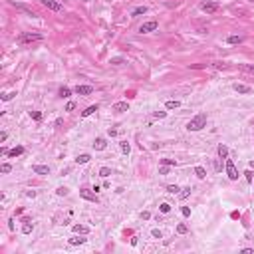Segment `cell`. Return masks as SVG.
<instances>
[{
  "mask_svg": "<svg viewBox=\"0 0 254 254\" xmlns=\"http://www.w3.org/2000/svg\"><path fill=\"white\" fill-rule=\"evenodd\" d=\"M205 125H206V113H199L187 123V129L189 131H201Z\"/></svg>",
  "mask_w": 254,
  "mask_h": 254,
  "instance_id": "1",
  "label": "cell"
},
{
  "mask_svg": "<svg viewBox=\"0 0 254 254\" xmlns=\"http://www.w3.org/2000/svg\"><path fill=\"white\" fill-rule=\"evenodd\" d=\"M40 40H44V34H40V32H22L18 36V42L22 44V46L32 44V42H40Z\"/></svg>",
  "mask_w": 254,
  "mask_h": 254,
  "instance_id": "2",
  "label": "cell"
},
{
  "mask_svg": "<svg viewBox=\"0 0 254 254\" xmlns=\"http://www.w3.org/2000/svg\"><path fill=\"white\" fill-rule=\"evenodd\" d=\"M42 2V6H46L48 10H52V12H62L64 6L58 2V0H40Z\"/></svg>",
  "mask_w": 254,
  "mask_h": 254,
  "instance_id": "3",
  "label": "cell"
},
{
  "mask_svg": "<svg viewBox=\"0 0 254 254\" xmlns=\"http://www.w3.org/2000/svg\"><path fill=\"white\" fill-rule=\"evenodd\" d=\"M226 175H228L230 181H236V179H238V171H236L234 163H232L230 159H226Z\"/></svg>",
  "mask_w": 254,
  "mask_h": 254,
  "instance_id": "4",
  "label": "cell"
},
{
  "mask_svg": "<svg viewBox=\"0 0 254 254\" xmlns=\"http://www.w3.org/2000/svg\"><path fill=\"white\" fill-rule=\"evenodd\" d=\"M159 28V22L157 20H151V22H145V24L139 26V32L141 34H147V32H153V30Z\"/></svg>",
  "mask_w": 254,
  "mask_h": 254,
  "instance_id": "5",
  "label": "cell"
},
{
  "mask_svg": "<svg viewBox=\"0 0 254 254\" xmlns=\"http://www.w3.org/2000/svg\"><path fill=\"white\" fill-rule=\"evenodd\" d=\"M201 10H202V12H206V14H215L216 10H218V2H202Z\"/></svg>",
  "mask_w": 254,
  "mask_h": 254,
  "instance_id": "6",
  "label": "cell"
},
{
  "mask_svg": "<svg viewBox=\"0 0 254 254\" xmlns=\"http://www.w3.org/2000/svg\"><path fill=\"white\" fill-rule=\"evenodd\" d=\"M80 195H82L83 199H87V201H93V202H97V195H96V193H91L89 189H80Z\"/></svg>",
  "mask_w": 254,
  "mask_h": 254,
  "instance_id": "7",
  "label": "cell"
},
{
  "mask_svg": "<svg viewBox=\"0 0 254 254\" xmlns=\"http://www.w3.org/2000/svg\"><path fill=\"white\" fill-rule=\"evenodd\" d=\"M111 109L117 111V113H121V111H129V103H127V101H117V103H113Z\"/></svg>",
  "mask_w": 254,
  "mask_h": 254,
  "instance_id": "8",
  "label": "cell"
},
{
  "mask_svg": "<svg viewBox=\"0 0 254 254\" xmlns=\"http://www.w3.org/2000/svg\"><path fill=\"white\" fill-rule=\"evenodd\" d=\"M32 171L36 173V175H50V167H48V165H34Z\"/></svg>",
  "mask_w": 254,
  "mask_h": 254,
  "instance_id": "9",
  "label": "cell"
},
{
  "mask_svg": "<svg viewBox=\"0 0 254 254\" xmlns=\"http://www.w3.org/2000/svg\"><path fill=\"white\" fill-rule=\"evenodd\" d=\"M91 91H93L91 86H76V93H77V96H89Z\"/></svg>",
  "mask_w": 254,
  "mask_h": 254,
  "instance_id": "10",
  "label": "cell"
},
{
  "mask_svg": "<svg viewBox=\"0 0 254 254\" xmlns=\"http://www.w3.org/2000/svg\"><path fill=\"white\" fill-rule=\"evenodd\" d=\"M232 87H234V91H236V93H244V96H248L250 91H252L248 86H244V83H234Z\"/></svg>",
  "mask_w": 254,
  "mask_h": 254,
  "instance_id": "11",
  "label": "cell"
},
{
  "mask_svg": "<svg viewBox=\"0 0 254 254\" xmlns=\"http://www.w3.org/2000/svg\"><path fill=\"white\" fill-rule=\"evenodd\" d=\"M105 147H107V141L103 139V137H97L96 143H93V149H96V151H103Z\"/></svg>",
  "mask_w": 254,
  "mask_h": 254,
  "instance_id": "12",
  "label": "cell"
},
{
  "mask_svg": "<svg viewBox=\"0 0 254 254\" xmlns=\"http://www.w3.org/2000/svg\"><path fill=\"white\" fill-rule=\"evenodd\" d=\"M145 12H147V6H137V8L131 10V18H137V16L145 14Z\"/></svg>",
  "mask_w": 254,
  "mask_h": 254,
  "instance_id": "13",
  "label": "cell"
},
{
  "mask_svg": "<svg viewBox=\"0 0 254 254\" xmlns=\"http://www.w3.org/2000/svg\"><path fill=\"white\" fill-rule=\"evenodd\" d=\"M22 153H24V147L18 145V147H14V149H10V151H8V157H20Z\"/></svg>",
  "mask_w": 254,
  "mask_h": 254,
  "instance_id": "14",
  "label": "cell"
},
{
  "mask_svg": "<svg viewBox=\"0 0 254 254\" xmlns=\"http://www.w3.org/2000/svg\"><path fill=\"white\" fill-rule=\"evenodd\" d=\"M74 232H76V234H87V232H89V228H87V226H83V224H74Z\"/></svg>",
  "mask_w": 254,
  "mask_h": 254,
  "instance_id": "15",
  "label": "cell"
},
{
  "mask_svg": "<svg viewBox=\"0 0 254 254\" xmlns=\"http://www.w3.org/2000/svg\"><path fill=\"white\" fill-rule=\"evenodd\" d=\"M216 151H218V157H221V159H226V157H228V147H226V145H218V149H216Z\"/></svg>",
  "mask_w": 254,
  "mask_h": 254,
  "instance_id": "16",
  "label": "cell"
},
{
  "mask_svg": "<svg viewBox=\"0 0 254 254\" xmlns=\"http://www.w3.org/2000/svg\"><path fill=\"white\" fill-rule=\"evenodd\" d=\"M89 155H87V153H82V155H77V159H76V163L77 165H86L87 163V161H89Z\"/></svg>",
  "mask_w": 254,
  "mask_h": 254,
  "instance_id": "17",
  "label": "cell"
},
{
  "mask_svg": "<svg viewBox=\"0 0 254 254\" xmlns=\"http://www.w3.org/2000/svg\"><path fill=\"white\" fill-rule=\"evenodd\" d=\"M97 109H99L97 105H89L87 109H83V111H82V117H89V115H91V113H96Z\"/></svg>",
  "mask_w": 254,
  "mask_h": 254,
  "instance_id": "18",
  "label": "cell"
},
{
  "mask_svg": "<svg viewBox=\"0 0 254 254\" xmlns=\"http://www.w3.org/2000/svg\"><path fill=\"white\" fill-rule=\"evenodd\" d=\"M242 36H234V34H232V36H228V38H226V42L228 44H242Z\"/></svg>",
  "mask_w": 254,
  "mask_h": 254,
  "instance_id": "19",
  "label": "cell"
},
{
  "mask_svg": "<svg viewBox=\"0 0 254 254\" xmlns=\"http://www.w3.org/2000/svg\"><path fill=\"white\" fill-rule=\"evenodd\" d=\"M58 96L62 97V99H64V97H70V96H72V89H70V87H60Z\"/></svg>",
  "mask_w": 254,
  "mask_h": 254,
  "instance_id": "20",
  "label": "cell"
},
{
  "mask_svg": "<svg viewBox=\"0 0 254 254\" xmlns=\"http://www.w3.org/2000/svg\"><path fill=\"white\" fill-rule=\"evenodd\" d=\"M179 105H181V103H179L177 99H169L167 103H165V107H167V109H177Z\"/></svg>",
  "mask_w": 254,
  "mask_h": 254,
  "instance_id": "21",
  "label": "cell"
},
{
  "mask_svg": "<svg viewBox=\"0 0 254 254\" xmlns=\"http://www.w3.org/2000/svg\"><path fill=\"white\" fill-rule=\"evenodd\" d=\"M119 145H121V151H123L125 155H129V153H131V145L127 143V141H121Z\"/></svg>",
  "mask_w": 254,
  "mask_h": 254,
  "instance_id": "22",
  "label": "cell"
},
{
  "mask_svg": "<svg viewBox=\"0 0 254 254\" xmlns=\"http://www.w3.org/2000/svg\"><path fill=\"white\" fill-rule=\"evenodd\" d=\"M240 70L242 72H248V74H254V66H250V64H240Z\"/></svg>",
  "mask_w": 254,
  "mask_h": 254,
  "instance_id": "23",
  "label": "cell"
},
{
  "mask_svg": "<svg viewBox=\"0 0 254 254\" xmlns=\"http://www.w3.org/2000/svg\"><path fill=\"white\" fill-rule=\"evenodd\" d=\"M109 175H111V169H109V167H101V169H99V177L107 179Z\"/></svg>",
  "mask_w": 254,
  "mask_h": 254,
  "instance_id": "24",
  "label": "cell"
},
{
  "mask_svg": "<svg viewBox=\"0 0 254 254\" xmlns=\"http://www.w3.org/2000/svg\"><path fill=\"white\" fill-rule=\"evenodd\" d=\"M167 193H171V195H179V193H181V189H179V185H169V187H167Z\"/></svg>",
  "mask_w": 254,
  "mask_h": 254,
  "instance_id": "25",
  "label": "cell"
},
{
  "mask_svg": "<svg viewBox=\"0 0 254 254\" xmlns=\"http://www.w3.org/2000/svg\"><path fill=\"white\" fill-rule=\"evenodd\" d=\"M195 175H197L199 179H205V177H206V171H205L202 167H195Z\"/></svg>",
  "mask_w": 254,
  "mask_h": 254,
  "instance_id": "26",
  "label": "cell"
},
{
  "mask_svg": "<svg viewBox=\"0 0 254 254\" xmlns=\"http://www.w3.org/2000/svg\"><path fill=\"white\" fill-rule=\"evenodd\" d=\"M189 195H191V187H185V189H181V193H179V199H187Z\"/></svg>",
  "mask_w": 254,
  "mask_h": 254,
  "instance_id": "27",
  "label": "cell"
},
{
  "mask_svg": "<svg viewBox=\"0 0 254 254\" xmlns=\"http://www.w3.org/2000/svg\"><path fill=\"white\" fill-rule=\"evenodd\" d=\"M67 242H70L72 246H77V244H83V242H86V238H70Z\"/></svg>",
  "mask_w": 254,
  "mask_h": 254,
  "instance_id": "28",
  "label": "cell"
},
{
  "mask_svg": "<svg viewBox=\"0 0 254 254\" xmlns=\"http://www.w3.org/2000/svg\"><path fill=\"white\" fill-rule=\"evenodd\" d=\"M22 232H24V234H30V232H32V224H30V221L24 222V226H22Z\"/></svg>",
  "mask_w": 254,
  "mask_h": 254,
  "instance_id": "29",
  "label": "cell"
},
{
  "mask_svg": "<svg viewBox=\"0 0 254 254\" xmlns=\"http://www.w3.org/2000/svg\"><path fill=\"white\" fill-rule=\"evenodd\" d=\"M14 96H16V91H6V93H2V101H8V99H12Z\"/></svg>",
  "mask_w": 254,
  "mask_h": 254,
  "instance_id": "30",
  "label": "cell"
},
{
  "mask_svg": "<svg viewBox=\"0 0 254 254\" xmlns=\"http://www.w3.org/2000/svg\"><path fill=\"white\" fill-rule=\"evenodd\" d=\"M30 117H32L34 121H40L42 119V113H40V111H30Z\"/></svg>",
  "mask_w": 254,
  "mask_h": 254,
  "instance_id": "31",
  "label": "cell"
},
{
  "mask_svg": "<svg viewBox=\"0 0 254 254\" xmlns=\"http://www.w3.org/2000/svg\"><path fill=\"white\" fill-rule=\"evenodd\" d=\"M111 64L113 66H121V64H125V60L123 58H111Z\"/></svg>",
  "mask_w": 254,
  "mask_h": 254,
  "instance_id": "32",
  "label": "cell"
},
{
  "mask_svg": "<svg viewBox=\"0 0 254 254\" xmlns=\"http://www.w3.org/2000/svg\"><path fill=\"white\" fill-rule=\"evenodd\" d=\"M161 163H163V165H169V167H175V165H177V161H175V159H163Z\"/></svg>",
  "mask_w": 254,
  "mask_h": 254,
  "instance_id": "33",
  "label": "cell"
},
{
  "mask_svg": "<svg viewBox=\"0 0 254 254\" xmlns=\"http://www.w3.org/2000/svg\"><path fill=\"white\" fill-rule=\"evenodd\" d=\"M159 211H161V212H169V211H171V205H169V202H163V205L159 206Z\"/></svg>",
  "mask_w": 254,
  "mask_h": 254,
  "instance_id": "34",
  "label": "cell"
},
{
  "mask_svg": "<svg viewBox=\"0 0 254 254\" xmlns=\"http://www.w3.org/2000/svg\"><path fill=\"white\" fill-rule=\"evenodd\" d=\"M187 230H189L187 224H179L177 226V232H179V234H187Z\"/></svg>",
  "mask_w": 254,
  "mask_h": 254,
  "instance_id": "35",
  "label": "cell"
},
{
  "mask_svg": "<svg viewBox=\"0 0 254 254\" xmlns=\"http://www.w3.org/2000/svg\"><path fill=\"white\" fill-rule=\"evenodd\" d=\"M0 171H2V173H10V171H12V165H10V163H4L2 167H0Z\"/></svg>",
  "mask_w": 254,
  "mask_h": 254,
  "instance_id": "36",
  "label": "cell"
},
{
  "mask_svg": "<svg viewBox=\"0 0 254 254\" xmlns=\"http://www.w3.org/2000/svg\"><path fill=\"white\" fill-rule=\"evenodd\" d=\"M151 236H153V238H163V232H161L159 228H155L153 232H151Z\"/></svg>",
  "mask_w": 254,
  "mask_h": 254,
  "instance_id": "37",
  "label": "cell"
},
{
  "mask_svg": "<svg viewBox=\"0 0 254 254\" xmlns=\"http://www.w3.org/2000/svg\"><path fill=\"white\" fill-rule=\"evenodd\" d=\"M56 193H58V195H60V197H66V195H67V189H66V187H60V189H58Z\"/></svg>",
  "mask_w": 254,
  "mask_h": 254,
  "instance_id": "38",
  "label": "cell"
},
{
  "mask_svg": "<svg viewBox=\"0 0 254 254\" xmlns=\"http://www.w3.org/2000/svg\"><path fill=\"white\" fill-rule=\"evenodd\" d=\"M155 117H159V119H163V117H167V111H155Z\"/></svg>",
  "mask_w": 254,
  "mask_h": 254,
  "instance_id": "39",
  "label": "cell"
},
{
  "mask_svg": "<svg viewBox=\"0 0 254 254\" xmlns=\"http://www.w3.org/2000/svg\"><path fill=\"white\" fill-rule=\"evenodd\" d=\"M181 212H183V216H191V209H189V206H183Z\"/></svg>",
  "mask_w": 254,
  "mask_h": 254,
  "instance_id": "40",
  "label": "cell"
},
{
  "mask_svg": "<svg viewBox=\"0 0 254 254\" xmlns=\"http://www.w3.org/2000/svg\"><path fill=\"white\" fill-rule=\"evenodd\" d=\"M244 177H246V181H248V183H252V171H250V169H248V171H244Z\"/></svg>",
  "mask_w": 254,
  "mask_h": 254,
  "instance_id": "41",
  "label": "cell"
},
{
  "mask_svg": "<svg viewBox=\"0 0 254 254\" xmlns=\"http://www.w3.org/2000/svg\"><path fill=\"white\" fill-rule=\"evenodd\" d=\"M74 109H76V103H74V101H70V103L66 105V111H74Z\"/></svg>",
  "mask_w": 254,
  "mask_h": 254,
  "instance_id": "42",
  "label": "cell"
},
{
  "mask_svg": "<svg viewBox=\"0 0 254 254\" xmlns=\"http://www.w3.org/2000/svg\"><path fill=\"white\" fill-rule=\"evenodd\" d=\"M161 175H169V165H163V167H161Z\"/></svg>",
  "mask_w": 254,
  "mask_h": 254,
  "instance_id": "43",
  "label": "cell"
},
{
  "mask_svg": "<svg viewBox=\"0 0 254 254\" xmlns=\"http://www.w3.org/2000/svg\"><path fill=\"white\" fill-rule=\"evenodd\" d=\"M141 218H143V221H149V218H151V212H147V211L141 212Z\"/></svg>",
  "mask_w": 254,
  "mask_h": 254,
  "instance_id": "44",
  "label": "cell"
},
{
  "mask_svg": "<svg viewBox=\"0 0 254 254\" xmlns=\"http://www.w3.org/2000/svg\"><path fill=\"white\" fill-rule=\"evenodd\" d=\"M8 139V133H6V131H2V133H0V141H6Z\"/></svg>",
  "mask_w": 254,
  "mask_h": 254,
  "instance_id": "45",
  "label": "cell"
},
{
  "mask_svg": "<svg viewBox=\"0 0 254 254\" xmlns=\"http://www.w3.org/2000/svg\"><path fill=\"white\" fill-rule=\"evenodd\" d=\"M240 252H242V254H252L254 250H252V248H242V250H240Z\"/></svg>",
  "mask_w": 254,
  "mask_h": 254,
  "instance_id": "46",
  "label": "cell"
},
{
  "mask_svg": "<svg viewBox=\"0 0 254 254\" xmlns=\"http://www.w3.org/2000/svg\"><path fill=\"white\" fill-rule=\"evenodd\" d=\"M26 197H30V199H34V197H36V191H28V193H26Z\"/></svg>",
  "mask_w": 254,
  "mask_h": 254,
  "instance_id": "47",
  "label": "cell"
},
{
  "mask_svg": "<svg viewBox=\"0 0 254 254\" xmlns=\"http://www.w3.org/2000/svg\"><path fill=\"white\" fill-rule=\"evenodd\" d=\"M250 169H254V161H252V163H250Z\"/></svg>",
  "mask_w": 254,
  "mask_h": 254,
  "instance_id": "48",
  "label": "cell"
},
{
  "mask_svg": "<svg viewBox=\"0 0 254 254\" xmlns=\"http://www.w3.org/2000/svg\"><path fill=\"white\" fill-rule=\"evenodd\" d=\"M82 2H87V0H82Z\"/></svg>",
  "mask_w": 254,
  "mask_h": 254,
  "instance_id": "49",
  "label": "cell"
},
{
  "mask_svg": "<svg viewBox=\"0 0 254 254\" xmlns=\"http://www.w3.org/2000/svg\"><path fill=\"white\" fill-rule=\"evenodd\" d=\"M250 2H254V0H250Z\"/></svg>",
  "mask_w": 254,
  "mask_h": 254,
  "instance_id": "50",
  "label": "cell"
}]
</instances>
